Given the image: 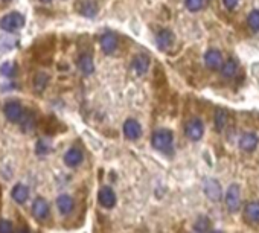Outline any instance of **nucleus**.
Masks as SVG:
<instances>
[{"label": "nucleus", "mask_w": 259, "mask_h": 233, "mask_svg": "<svg viewBox=\"0 0 259 233\" xmlns=\"http://www.w3.org/2000/svg\"><path fill=\"white\" fill-rule=\"evenodd\" d=\"M173 142H174L173 131L166 130V128L154 131V134H152V137H151L152 146H154L157 151H162L166 154H170L173 151Z\"/></svg>", "instance_id": "f257e3e1"}, {"label": "nucleus", "mask_w": 259, "mask_h": 233, "mask_svg": "<svg viewBox=\"0 0 259 233\" xmlns=\"http://www.w3.org/2000/svg\"><path fill=\"white\" fill-rule=\"evenodd\" d=\"M25 26V17L20 12H9L0 19V29H3L5 32H15Z\"/></svg>", "instance_id": "f03ea898"}, {"label": "nucleus", "mask_w": 259, "mask_h": 233, "mask_svg": "<svg viewBox=\"0 0 259 233\" xmlns=\"http://www.w3.org/2000/svg\"><path fill=\"white\" fill-rule=\"evenodd\" d=\"M185 134L188 136V139H191V141H194V142L200 141L204 134L203 122L198 117H191L185 125Z\"/></svg>", "instance_id": "7ed1b4c3"}, {"label": "nucleus", "mask_w": 259, "mask_h": 233, "mask_svg": "<svg viewBox=\"0 0 259 233\" xmlns=\"http://www.w3.org/2000/svg\"><path fill=\"white\" fill-rule=\"evenodd\" d=\"M226 206L229 212H238L241 207V189L238 184H230L226 192Z\"/></svg>", "instance_id": "20e7f679"}, {"label": "nucleus", "mask_w": 259, "mask_h": 233, "mask_svg": "<svg viewBox=\"0 0 259 233\" xmlns=\"http://www.w3.org/2000/svg\"><path fill=\"white\" fill-rule=\"evenodd\" d=\"M3 113L6 116V119L9 122H20L25 116V112H23V105L19 102V101H9L5 104V108H3Z\"/></svg>", "instance_id": "39448f33"}, {"label": "nucleus", "mask_w": 259, "mask_h": 233, "mask_svg": "<svg viewBox=\"0 0 259 233\" xmlns=\"http://www.w3.org/2000/svg\"><path fill=\"white\" fill-rule=\"evenodd\" d=\"M98 201H99V204L105 209L115 207V204H116L115 191L110 188V186H104V188H101L99 192H98Z\"/></svg>", "instance_id": "423d86ee"}, {"label": "nucleus", "mask_w": 259, "mask_h": 233, "mask_svg": "<svg viewBox=\"0 0 259 233\" xmlns=\"http://www.w3.org/2000/svg\"><path fill=\"white\" fill-rule=\"evenodd\" d=\"M149 55L146 54H139V55H136L133 58V63H131V69L136 75H139V76H144L148 69H149Z\"/></svg>", "instance_id": "0eeeda50"}, {"label": "nucleus", "mask_w": 259, "mask_h": 233, "mask_svg": "<svg viewBox=\"0 0 259 233\" xmlns=\"http://www.w3.org/2000/svg\"><path fill=\"white\" fill-rule=\"evenodd\" d=\"M117 43H119V40L115 32H105L101 37V49L104 51V54L112 55L117 49Z\"/></svg>", "instance_id": "6e6552de"}, {"label": "nucleus", "mask_w": 259, "mask_h": 233, "mask_svg": "<svg viewBox=\"0 0 259 233\" xmlns=\"http://www.w3.org/2000/svg\"><path fill=\"white\" fill-rule=\"evenodd\" d=\"M156 44L160 51H168L174 44V34L170 29H162L156 35Z\"/></svg>", "instance_id": "1a4fd4ad"}, {"label": "nucleus", "mask_w": 259, "mask_h": 233, "mask_svg": "<svg viewBox=\"0 0 259 233\" xmlns=\"http://www.w3.org/2000/svg\"><path fill=\"white\" fill-rule=\"evenodd\" d=\"M124 134L130 141H137L142 134V127L136 119H127L124 123Z\"/></svg>", "instance_id": "9d476101"}, {"label": "nucleus", "mask_w": 259, "mask_h": 233, "mask_svg": "<svg viewBox=\"0 0 259 233\" xmlns=\"http://www.w3.org/2000/svg\"><path fill=\"white\" fill-rule=\"evenodd\" d=\"M32 215L37 220H46L49 216V204L44 198L38 197L32 203Z\"/></svg>", "instance_id": "9b49d317"}, {"label": "nucleus", "mask_w": 259, "mask_h": 233, "mask_svg": "<svg viewBox=\"0 0 259 233\" xmlns=\"http://www.w3.org/2000/svg\"><path fill=\"white\" fill-rule=\"evenodd\" d=\"M259 144V139L256 134L253 133H246V134H242L241 139H239V148L244 151V152H252L256 149Z\"/></svg>", "instance_id": "f8f14e48"}, {"label": "nucleus", "mask_w": 259, "mask_h": 233, "mask_svg": "<svg viewBox=\"0 0 259 233\" xmlns=\"http://www.w3.org/2000/svg\"><path fill=\"white\" fill-rule=\"evenodd\" d=\"M204 63L209 69H220L223 64V55L217 49H209L204 55Z\"/></svg>", "instance_id": "ddd939ff"}, {"label": "nucleus", "mask_w": 259, "mask_h": 233, "mask_svg": "<svg viewBox=\"0 0 259 233\" xmlns=\"http://www.w3.org/2000/svg\"><path fill=\"white\" fill-rule=\"evenodd\" d=\"M204 194L212 200V201H218L221 198V186L217 180L209 178L204 181Z\"/></svg>", "instance_id": "4468645a"}, {"label": "nucleus", "mask_w": 259, "mask_h": 233, "mask_svg": "<svg viewBox=\"0 0 259 233\" xmlns=\"http://www.w3.org/2000/svg\"><path fill=\"white\" fill-rule=\"evenodd\" d=\"M84 159L83 155V151L78 149V148H70L66 154H64V163L70 168H76L78 165H81Z\"/></svg>", "instance_id": "2eb2a0df"}, {"label": "nucleus", "mask_w": 259, "mask_h": 233, "mask_svg": "<svg viewBox=\"0 0 259 233\" xmlns=\"http://www.w3.org/2000/svg\"><path fill=\"white\" fill-rule=\"evenodd\" d=\"M244 216L252 224L259 223V201H250V203L244 209Z\"/></svg>", "instance_id": "dca6fc26"}, {"label": "nucleus", "mask_w": 259, "mask_h": 233, "mask_svg": "<svg viewBox=\"0 0 259 233\" xmlns=\"http://www.w3.org/2000/svg\"><path fill=\"white\" fill-rule=\"evenodd\" d=\"M78 69L83 72V75L88 76L95 72V64H93V58L88 54H83L78 59Z\"/></svg>", "instance_id": "f3484780"}, {"label": "nucleus", "mask_w": 259, "mask_h": 233, "mask_svg": "<svg viewBox=\"0 0 259 233\" xmlns=\"http://www.w3.org/2000/svg\"><path fill=\"white\" fill-rule=\"evenodd\" d=\"M11 195H12V198H14V201L15 203H19V204H23L25 201L28 200V197H29V189L26 188L25 184H22V183H17L12 188V191H11Z\"/></svg>", "instance_id": "a211bd4d"}, {"label": "nucleus", "mask_w": 259, "mask_h": 233, "mask_svg": "<svg viewBox=\"0 0 259 233\" xmlns=\"http://www.w3.org/2000/svg\"><path fill=\"white\" fill-rule=\"evenodd\" d=\"M73 204H75L73 203V198L69 197V195H66V194L59 195L57 198V207H58V210L63 213V215H69L73 210Z\"/></svg>", "instance_id": "6ab92c4d"}, {"label": "nucleus", "mask_w": 259, "mask_h": 233, "mask_svg": "<svg viewBox=\"0 0 259 233\" xmlns=\"http://www.w3.org/2000/svg\"><path fill=\"white\" fill-rule=\"evenodd\" d=\"M236 72H238V61L233 59V58L227 59L226 63L223 64V67H221V73H223V76H226V78L235 76Z\"/></svg>", "instance_id": "aec40b11"}, {"label": "nucleus", "mask_w": 259, "mask_h": 233, "mask_svg": "<svg viewBox=\"0 0 259 233\" xmlns=\"http://www.w3.org/2000/svg\"><path fill=\"white\" fill-rule=\"evenodd\" d=\"M80 12L84 15V17H95L96 12H98V6L95 2H91V0H86V2L81 3V8H80Z\"/></svg>", "instance_id": "412c9836"}, {"label": "nucleus", "mask_w": 259, "mask_h": 233, "mask_svg": "<svg viewBox=\"0 0 259 233\" xmlns=\"http://www.w3.org/2000/svg\"><path fill=\"white\" fill-rule=\"evenodd\" d=\"M48 83H49V75L48 73H38L35 76V80H34V90L37 93L44 91V88L48 87Z\"/></svg>", "instance_id": "4be33fe9"}, {"label": "nucleus", "mask_w": 259, "mask_h": 233, "mask_svg": "<svg viewBox=\"0 0 259 233\" xmlns=\"http://www.w3.org/2000/svg\"><path fill=\"white\" fill-rule=\"evenodd\" d=\"M226 122H227V112L224 108H218L215 112V127L218 131H221L226 127Z\"/></svg>", "instance_id": "5701e85b"}, {"label": "nucleus", "mask_w": 259, "mask_h": 233, "mask_svg": "<svg viewBox=\"0 0 259 233\" xmlns=\"http://www.w3.org/2000/svg\"><path fill=\"white\" fill-rule=\"evenodd\" d=\"M20 123H22V128L28 133L35 127V116L32 113H26L23 119L20 120Z\"/></svg>", "instance_id": "b1692460"}, {"label": "nucleus", "mask_w": 259, "mask_h": 233, "mask_svg": "<svg viewBox=\"0 0 259 233\" xmlns=\"http://www.w3.org/2000/svg\"><path fill=\"white\" fill-rule=\"evenodd\" d=\"M58 127H59V123H58V120L54 119V117H48V119H44V122H43V130H44L46 133H49V134L57 133Z\"/></svg>", "instance_id": "393cba45"}, {"label": "nucleus", "mask_w": 259, "mask_h": 233, "mask_svg": "<svg viewBox=\"0 0 259 233\" xmlns=\"http://www.w3.org/2000/svg\"><path fill=\"white\" fill-rule=\"evenodd\" d=\"M247 25L250 26L252 30L258 32L259 30V9H255L249 14V19H247Z\"/></svg>", "instance_id": "a878e982"}, {"label": "nucleus", "mask_w": 259, "mask_h": 233, "mask_svg": "<svg viewBox=\"0 0 259 233\" xmlns=\"http://www.w3.org/2000/svg\"><path fill=\"white\" fill-rule=\"evenodd\" d=\"M0 73H2L3 76H6V78H12L15 73H17V66L8 61V63H3L2 66H0Z\"/></svg>", "instance_id": "bb28decb"}, {"label": "nucleus", "mask_w": 259, "mask_h": 233, "mask_svg": "<svg viewBox=\"0 0 259 233\" xmlns=\"http://www.w3.org/2000/svg\"><path fill=\"white\" fill-rule=\"evenodd\" d=\"M209 226H210V223L207 221V218L206 216H200L197 221H195V232H198V233H204L207 229H209Z\"/></svg>", "instance_id": "cd10ccee"}, {"label": "nucleus", "mask_w": 259, "mask_h": 233, "mask_svg": "<svg viewBox=\"0 0 259 233\" xmlns=\"http://www.w3.org/2000/svg\"><path fill=\"white\" fill-rule=\"evenodd\" d=\"M186 8L192 12H197L203 8V0H186Z\"/></svg>", "instance_id": "c85d7f7f"}, {"label": "nucleus", "mask_w": 259, "mask_h": 233, "mask_svg": "<svg viewBox=\"0 0 259 233\" xmlns=\"http://www.w3.org/2000/svg\"><path fill=\"white\" fill-rule=\"evenodd\" d=\"M14 227L12 223L8 220H0V233H12Z\"/></svg>", "instance_id": "c756f323"}, {"label": "nucleus", "mask_w": 259, "mask_h": 233, "mask_svg": "<svg viewBox=\"0 0 259 233\" xmlns=\"http://www.w3.org/2000/svg\"><path fill=\"white\" fill-rule=\"evenodd\" d=\"M48 151H49V145H48V144L43 142V141H38V142H37V154H38V155H44Z\"/></svg>", "instance_id": "7c9ffc66"}, {"label": "nucleus", "mask_w": 259, "mask_h": 233, "mask_svg": "<svg viewBox=\"0 0 259 233\" xmlns=\"http://www.w3.org/2000/svg\"><path fill=\"white\" fill-rule=\"evenodd\" d=\"M223 3L227 9H235L236 5L239 3V0H223Z\"/></svg>", "instance_id": "2f4dec72"}, {"label": "nucleus", "mask_w": 259, "mask_h": 233, "mask_svg": "<svg viewBox=\"0 0 259 233\" xmlns=\"http://www.w3.org/2000/svg\"><path fill=\"white\" fill-rule=\"evenodd\" d=\"M17 233H30V232H29L28 229H20V230H19Z\"/></svg>", "instance_id": "473e14b6"}, {"label": "nucleus", "mask_w": 259, "mask_h": 233, "mask_svg": "<svg viewBox=\"0 0 259 233\" xmlns=\"http://www.w3.org/2000/svg\"><path fill=\"white\" fill-rule=\"evenodd\" d=\"M41 2H44V3H48V2H51V0H41Z\"/></svg>", "instance_id": "72a5a7b5"}, {"label": "nucleus", "mask_w": 259, "mask_h": 233, "mask_svg": "<svg viewBox=\"0 0 259 233\" xmlns=\"http://www.w3.org/2000/svg\"><path fill=\"white\" fill-rule=\"evenodd\" d=\"M139 233H148V232H146V230H141Z\"/></svg>", "instance_id": "f704fd0d"}, {"label": "nucleus", "mask_w": 259, "mask_h": 233, "mask_svg": "<svg viewBox=\"0 0 259 233\" xmlns=\"http://www.w3.org/2000/svg\"><path fill=\"white\" fill-rule=\"evenodd\" d=\"M3 2H11V0H3Z\"/></svg>", "instance_id": "c9c22d12"}, {"label": "nucleus", "mask_w": 259, "mask_h": 233, "mask_svg": "<svg viewBox=\"0 0 259 233\" xmlns=\"http://www.w3.org/2000/svg\"><path fill=\"white\" fill-rule=\"evenodd\" d=\"M212 233H221V232H212Z\"/></svg>", "instance_id": "e433bc0d"}]
</instances>
